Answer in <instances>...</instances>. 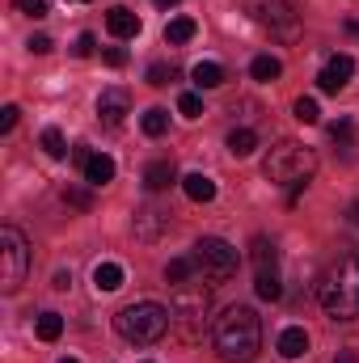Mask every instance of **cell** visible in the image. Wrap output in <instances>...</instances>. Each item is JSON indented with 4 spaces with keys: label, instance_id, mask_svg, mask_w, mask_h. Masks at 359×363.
<instances>
[{
    "label": "cell",
    "instance_id": "obj_1",
    "mask_svg": "<svg viewBox=\"0 0 359 363\" xmlns=\"http://www.w3.org/2000/svg\"><path fill=\"white\" fill-rule=\"evenodd\" d=\"M211 342H216V355L224 363H250L263 351V321L250 304H233L216 317V330H211Z\"/></svg>",
    "mask_w": 359,
    "mask_h": 363
},
{
    "label": "cell",
    "instance_id": "obj_2",
    "mask_svg": "<svg viewBox=\"0 0 359 363\" xmlns=\"http://www.w3.org/2000/svg\"><path fill=\"white\" fill-rule=\"evenodd\" d=\"M317 300H321V308H326L334 321H355L359 317V254L343 258L334 271L321 279Z\"/></svg>",
    "mask_w": 359,
    "mask_h": 363
},
{
    "label": "cell",
    "instance_id": "obj_3",
    "mask_svg": "<svg viewBox=\"0 0 359 363\" xmlns=\"http://www.w3.org/2000/svg\"><path fill=\"white\" fill-rule=\"evenodd\" d=\"M170 325H174V313L161 308L157 300H140V304H127L123 313H114V330H118L127 342H136V347L161 342Z\"/></svg>",
    "mask_w": 359,
    "mask_h": 363
},
{
    "label": "cell",
    "instance_id": "obj_4",
    "mask_svg": "<svg viewBox=\"0 0 359 363\" xmlns=\"http://www.w3.org/2000/svg\"><path fill=\"white\" fill-rule=\"evenodd\" d=\"M174 330H178L186 342H199L203 338V325H207V313H211V283L194 279V283H178L174 287Z\"/></svg>",
    "mask_w": 359,
    "mask_h": 363
},
{
    "label": "cell",
    "instance_id": "obj_5",
    "mask_svg": "<svg viewBox=\"0 0 359 363\" xmlns=\"http://www.w3.org/2000/svg\"><path fill=\"white\" fill-rule=\"evenodd\" d=\"M263 174L279 186H296V182H309L317 174V152L309 144H296V140H279L263 161Z\"/></svg>",
    "mask_w": 359,
    "mask_h": 363
},
{
    "label": "cell",
    "instance_id": "obj_6",
    "mask_svg": "<svg viewBox=\"0 0 359 363\" xmlns=\"http://www.w3.org/2000/svg\"><path fill=\"white\" fill-rule=\"evenodd\" d=\"M194 262H199V274H203V283H211V287H220V283H228L237 267H241V254L228 245V241H220V237H203V241H194Z\"/></svg>",
    "mask_w": 359,
    "mask_h": 363
},
{
    "label": "cell",
    "instance_id": "obj_7",
    "mask_svg": "<svg viewBox=\"0 0 359 363\" xmlns=\"http://www.w3.org/2000/svg\"><path fill=\"white\" fill-rule=\"evenodd\" d=\"M26 271H30V241L13 224H4L0 228V287L17 291L26 283Z\"/></svg>",
    "mask_w": 359,
    "mask_h": 363
},
{
    "label": "cell",
    "instance_id": "obj_8",
    "mask_svg": "<svg viewBox=\"0 0 359 363\" xmlns=\"http://www.w3.org/2000/svg\"><path fill=\"white\" fill-rule=\"evenodd\" d=\"M250 17L263 30H270V38H279V43L300 38V13L292 0H250Z\"/></svg>",
    "mask_w": 359,
    "mask_h": 363
},
{
    "label": "cell",
    "instance_id": "obj_9",
    "mask_svg": "<svg viewBox=\"0 0 359 363\" xmlns=\"http://www.w3.org/2000/svg\"><path fill=\"white\" fill-rule=\"evenodd\" d=\"M131 114V93L127 89H101V97H97V118L106 123V127H118L123 118Z\"/></svg>",
    "mask_w": 359,
    "mask_h": 363
},
{
    "label": "cell",
    "instance_id": "obj_10",
    "mask_svg": "<svg viewBox=\"0 0 359 363\" xmlns=\"http://www.w3.org/2000/svg\"><path fill=\"white\" fill-rule=\"evenodd\" d=\"M355 77V60L351 55H334L326 68H321V77H317V89L321 93H338L347 89V81Z\"/></svg>",
    "mask_w": 359,
    "mask_h": 363
},
{
    "label": "cell",
    "instance_id": "obj_11",
    "mask_svg": "<svg viewBox=\"0 0 359 363\" xmlns=\"http://www.w3.org/2000/svg\"><path fill=\"white\" fill-rule=\"evenodd\" d=\"M165 228H170V211H157V207L136 211V237L140 241H157Z\"/></svg>",
    "mask_w": 359,
    "mask_h": 363
},
{
    "label": "cell",
    "instance_id": "obj_12",
    "mask_svg": "<svg viewBox=\"0 0 359 363\" xmlns=\"http://www.w3.org/2000/svg\"><path fill=\"white\" fill-rule=\"evenodd\" d=\"M106 30H110L114 38H136V34H140V17H136L127 4H114V9L106 13Z\"/></svg>",
    "mask_w": 359,
    "mask_h": 363
},
{
    "label": "cell",
    "instance_id": "obj_13",
    "mask_svg": "<svg viewBox=\"0 0 359 363\" xmlns=\"http://www.w3.org/2000/svg\"><path fill=\"white\" fill-rule=\"evenodd\" d=\"M174 182H178L174 161H153V165L144 169V190H148V194H161V190H170Z\"/></svg>",
    "mask_w": 359,
    "mask_h": 363
},
{
    "label": "cell",
    "instance_id": "obj_14",
    "mask_svg": "<svg viewBox=\"0 0 359 363\" xmlns=\"http://www.w3.org/2000/svg\"><path fill=\"white\" fill-rule=\"evenodd\" d=\"M279 355H283V359H300V355H309V334H304L300 325H287V330L279 334Z\"/></svg>",
    "mask_w": 359,
    "mask_h": 363
},
{
    "label": "cell",
    "instance_id": "obj_15",
    "mask_svg": "<svg viewBox=\"0 0 359 363\" xmlns=\"http://www.w3.org/2000/svg\"><path fill=\"white\" fill-rule=\"evenodd\" d=\"M194 279H203L199 274V262H194V254H182V258H174L170 267H165V283H194Z\"/></svg>",
    "mask_w": 359,
    "mask_h": 363
},
{
    "label": "cell",
    "instance_id": "obj_16",
    "mask_svg": "<svg viewBox=\"0 0 359 363\" xmlns=\"http://www.w3.org/2000/svg\"><path fill=\"white\" fill-rule=\"evenodd\" d=\"M182 190H186V199H194V203H211V199H216V182L207 178V174H186V178H182Z\"/></svg>",
    "mask_w": 359,
    "mask_h": 363
},
{
    "label": "cell",
    "instance_id": "obj_17",
    "mask_svg": "<svg viewBox=\"0 0 359 363\" xmlns=\"http://www.w3.org/2000/svg\"><path fill=\"white\" fill-rule=\"evenodd\" d=\"M85 182H89V186H106V182H114V161H110L106 152H93L89 165H85Z\"/></svg>",
    "mask_w": 359,
    "mask_h": 363
},
{
    "label": "cell",
    "instance_id": "obj_18",
    "mask_svg": "<svg viewBox=\"0 0 359 363\" xmlns=\"http://www.w3.org/2000/svg\"><path fill=\"white\" fill-rule=\"evenodd\" d=\"M190 77H194V85H199V89H220V85H224V68H220V64H211V60L194 64V68H190Z\"/></svg>",
    "mask_w": 359,
    "mask_h": 363
},
{
    "label": "cell",
    "instance_id": "obj_19",
    "mask_svg": "<svg viewBox=\"0 0 359 363\" xmlns=\"http://www.w3.org/2000/svg\"><path fill=\"white\" fill-rule=\"evenodd\" d=\"M254 148H258V131L254 127H233L228 131V152L233 157H250Z\"/></svg>",
    "mask_w": 359,
    "mask_h": 363
},
{
    "label": "cell",
    "instance_id": "obj_20",
    "mask_svg": "<svg viewBox=\"0 0 359 363\" xmlns=\"http://www.w3.org/2000/svg\"><path fill=\"white\" fill-rule=\"evenodd\" d=\"M250 77H254V81H279V77H283V64H279V60H275V55H254V64H250Z\"/></svg>",
    "mask_w": 359,
    "mask_h": 363
},
{
    "label": "cell",
    "instance_id": "obj_21",
    "mask_svg": "<svg viewBox=\"0 0 359 363\" xmlns=\"http://www.w3.org/2000/svg\"><path fill=\"white\" fill-rule=\"evenodd\" d=\"M93 283H97V291H118L123 287V267L118 262H101L93 271Z\"/></svg>",
    "mask_w": 359,
    "mask_h": 363
},
{
    "label": "cell",
    "instance_id": "obj_22",
    "mask_svg": "<svg viewBox=\"0 0 359 363\" xmlns=\"http://www.w3.org/2000/svg\"><path fill=\"white\" fill-rule=\"evenodd\" d=\"M254 291H258V300H279V296H283V283H279L275 267H270V271H258V279H254Z\"/></svg>",
    "mask_w": 359,
    "mask_h": 363
},
{
    "label": "cell",
    "instance_id": "obj_23",
    "mask_svg": "<svg viewBox=\"0 0 359 363\" xmlns=\"http://www.w3.org/2000/svg\"><path fill=\"white\" fill-rule=\"evenodd\" d=\"M144 135H165L170 131V110H161V106H153V110H144Z\"/></svg>",
    "mask_w": 359,
    "mask_h": 363
},
{
    "label": "cell",
    "instance_id": "obj_24",
    "mask_svg": "<svg viewBox=\"0 0 359 363\" xmlns=\"http://www.w3.org/2000/svg\"><path fill=\"white\" fill-rule=\"evenodd\" d=\"M38 144H43V152H47L51 161H64V157H68V144H64V135H60V127H47Z\"/></svg>",
    "mask_w": 359,
    "mask_h": 363
},
{
    "label": "cell",
    "instance_id": "obj_25",
    "mask_svg": "<svg viewBox=\"0 0 359 363\" xmlns=\"http://www.w3.org/2000/svg\"><path fill=\"white\" fill-rule=\"evenodd\" d=\"M60 334H64V317H60V313H43V317H38V338H43V342H55Z\"/></svg>",
    "mask_w": 359,
    "mask_h": 363
},
{
    "label": "cell",
    "instance_id": "obj_26",
    "mask_svg": "<svg viewBox=\"0 0 359 363\" xmlns=\"http://www.w3.org/2000/svg\"><path fill=\"white\" fill-rule=\"evenodd\" d=\"M190 38H194V21L190 17H174L165 26V43H190Z\"/></svg>",
    "mask_w": 359,
    "mask_h": 363
},
{
    "label": "cell",
    "instance_id": "obj_27",
    "mask_svg": "<svg viewBox=\"0 0 359 363\" xmlns=\"http://www.w3.org/2000/svg\"><path fill=\"white\" fill-rule=\"evenodd\" d=\"M254 262H258V271H270V267L279 262L275 241H267V237H258V241H254Z\"/></svg>",
    "mask_w": 359,
    "mask_h": 363
},
{
    "label": "cell",
    "instance_id": "obj_28",
    "mask_svg": "<svg viewBox=\"0 0 359 363\" xmlns=\"http://www.w3.org/2000/svg\"><path fill=\"white\" fill-rule=\"evenodd\" d=\"M292 114H296L300 123H309V127H313V123H321V106H317L313 97H296V106H292Z\"/></svg>",
    "mask_w": 359,
    "mask_h": 363
},
{
    "label": "cell",
    "instance_id": "obj_29",
    "mask_svg": "<svg viewBox=\"0 0 359 363\" xmlns=\"http://www.w3.org/2000/svg\"><path fill=\"white\" fill-rule=\"evenodd\" d=\"M174 77H178V72H174L170 64H153V68H148V85H157V89H161V85H170Z\"/></svg>",
    "mask_w": 359,
    "mask_h": 363
},
{
    "label": "cell",
    "instance_id": "obj_30",
    "mask_svg": "<svg viewBox=\"0 0 359 363\" xmlns=\"http://www.w3.org/2000/svg\"><path fill=\"white\" fill-rule=\"evenodd\" d=\"M330 135H334V144H351V135H355V127H351V118H338V123H330Z\"/></svg>",
    "mask_w": 359,
    "mask_h": 363
},
{
    "label": "cell",
    "instance_id": "obj_31",
    "mask_svg": "<svg viewBox=\"0 0 359 363\" xmlns=\"http://www.w3.org/2000/svg\"><path fill=\"white\" fill-rule=\"evenodd\" d=\"M178 110L186 114V118H199V114H203V101H199V93H182V97H178Z\"/></svg>",
    "mask_w": 359,
    "mask_h": 363
},
{
    "label": "cell",
    "instance_id": "obj_32",
    "mask_svg": "<svg viewBox=\"0 0 359 363\" xmlns=\"http://www.w3.org/2000/svg\"><path fill=\"white\" fill-rule=\"evenodd\" d=\"M17 118H21V110H17V106H4V110H0V131L9 135V131L17 127Z\"/></svg>",
    "mask_w": 359,
    "mask_h": 363
},
{
    "label": "cell",
    "instance_id": "obj_33",
    "mask_svg": "<svg viewBox=\"0 0 359 363\" xmlns=\"http://www.w3.org/2000/svg\"><path fill=\"white\" fill-rule=\"evenodd\" d=\"M17 9L26 17H47V0H17Z\"/></svg>",
    "mask_w": 359,
    "mask_h": 363
},
{
    "label": "cell",
    "instance_id": "obj_34",
    "mask_svg": "<svg viewBox=\"0 0 359 363\" xmlns=\"http://www.w3.org/2000/svg\"><path fill=\"white\" fill-rule=\"evenodd\" d=\"M93 47H97V38H93V34H81V38L72 43V55H81V60H85V55H93Z\"/></svg>",
    "mask_w": 359,
    "mask_h": 363
},
{
    "label": "cell",
    "instance_id": "obj_35",
    "mask_svg": "<svg viewBox=\"0 0 359 363\" xmlns=\"http://www.w3.org/2000/svg\"><path fill=\"white\" fill-rule=\"evenodd\" d=\"M101 60H106L110 68H123V64H127V51H123V47H106V51H101Z\"/></svg>",
    "mask_w": 359,
    "mask_h": 363
},
{
    "label": "cell",
    "instance_id": "obj_36",
    "mask_svg": "<svg viewBox=\"0 0 359 363\" xmlns=\"http://www.w3.org/2000/svg\"><path fill=\"white\" fill-rule=\"evenodd\" d=\"M26 47H30V51H34V55H47V51H51V47H55V43H51V38H47V34H34V38H30V43H26Z\"/></svg>",
    "mask_w": 359,
    "mask_h": 363
},
{
    "label": "cell",
    "instance_id": "obj_37",
    "mask_svg": "<svg viewBox=\"0 0 359 363\" xmlns=\"http://www.w3.org/2000/svg\"><path fill=\"white\" fill-rule=\"evenodd\" d=\"M64 203H72V207L85 211V207H89V194H85V190H64Z\"/></svg>",
    "mask_w": 359,
    "mask_h": 363
},
{
    "label": "cell",
    "instance_id": "obj_38",
    "mask_svg": "<svg viewBox=\"0 0 359 363\" xmlns=\"http://www.w3.org/2000/svg\"><path fill=\"white\" fill-rule=\"evenodd\" d=\"M89 148H85V144H77V148H72V161H77V165H81V169H85V165H89Z\"/></svg>",
    "mask_w": 359,
    "mask_h": 363
},
{
    "label": "cell",
    "instance_id": "obj_39",
    "mask_svg": "<svg viewBox=\"0 0 359 363\" xmlns=\"http://www.w3.org/2000/svg\"><path fill=\"white\" fill-rule=\"evenodd\" d=\"M347 224H351V233H359V203L347 207Z\"/></svg>",
    "mask_w": 359,
    "mask_h": 363
},
{
    "label": "cell",
    "instance_id": "obj_40",
    "mask_svg": "<svg viewBox=\"0 0 359 363\" xmlns=\"http://www.w3.org/2000/svg\"><path fill=\"white\" fill-rule=\"evenodd\" d=\"M334 363H359V355H355V351H338V359H334Z\"/></svg>",
    "mask_w": 359,
    "mask_h": 363
},
{
    "label": "cell",
    "instance_id": "obj_41",
    "mask_svg": "<svg viewBox=\"0 0 359 363\" xmlns=\"http://www.w3.org/2000/svg\"><path fill=\"white\" fill-rule=\"evenodd\" d=\"M157 4H161V9H170V4H178V0H157Z\"/></svg>",
    "mask_w": 359,
    "mask_h": 363
},
{
    "label": "cell",
    "instance_id": "obj_42",
    "mask_svg": "<svg viewBox=\"0 0 359 363\" xmlns=\"http://www.w3.org/2000/svg\"><path fill=\"white\" fill-rule=\"evenodd\" d=\"M60 363H77V359H60Z\"/></svg>",
    "mask_w": 359,
    "mask_h": 363
},
{
    "label": "cell",
    "instance_id": "obj_43",
    "mask_svg": "<svg viewBox=\"0 0 359 363\" xmlns=\"http://www.w3.org/2000/svg\"><path fill=\"white\" fill-rule=\"evenodd\" d=\"M77 4H85V0H77Z\"/></svg>",
    "mask_w": 359,
    "mask_h": 363
}]
</instances>
